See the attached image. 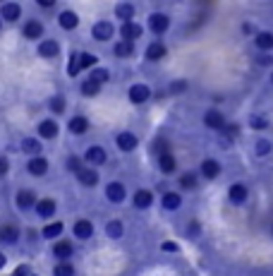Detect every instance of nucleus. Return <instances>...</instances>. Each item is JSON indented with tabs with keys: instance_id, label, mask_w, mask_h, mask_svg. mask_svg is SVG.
<instances>
[{
	"instance_id": "1",
	"label": "nucleus",
	"mask_w": 273,
	"mask_h": 276,
	"mask_svg": "<svg viewBox=\"0 0 273 276\" xmlns=\"http://www.w3.org/2000/svg\"><path fill=\"white\" fill-rule=\"evenodd\" d=\"M168 27H170V20H168V15L156 12V15H151V17H149V29H151L154 34H163V31H168Z\"/></svg>"
},
{
	"instance_id": "2",
	"label": "nucleus",
	"mask_w": 273,
	"mask_h": 276,
	"mask_svg": "<svg viewBox=\"0 0 273 276\" xmlns=\"http://www.w3.org/2000/svg\"><path fill=\"white\" fill-rule=\"evenodd\" d=\"M204 125L211 127V130H223L225 127V118H223V113H218V110H206Z\"/></svg>"
},
{
	"instance_id": "3",
	"label": "nucleus",
	"mask_w": 273,
	"mask_h": 276,
	"mask_svg": "<svg viewBox=\"0 0 273 276\" xmlns=\"http://www.w3.org/2000/svg\"><path fill=\"white\" fill-rule=\"evenodd\" d=\"M149 96H151V89H149L146 84H135V86H130V101H132V104H144Z\"/></svg>"
},
{
	"instance_id": "4",
	"label": "nucleus",
	"mask_w": 273,
	"mask_h": 276,
	"mask_svg": "<svg viewBox=\"0 0 273 276\" xmlns=\"http://www.w3.org/2000/svg\"><path fill=\"white\" fill-rule=\"evenodd\" d=\"M39 202H36V194L31 192V190H20L17 194V207L22 209V212H27V209H34Z\"/></svg>"
},
{
	"instance_id": "5",
	"label": "nucleus",
	"mask_w": 273,
	"mask_h": 276,
	"mask_svg": "<svg viewBox=\"0 0 273 276\" xmlns=\"http://www.w3.org/2000/svg\"><path fill=\"white\" fill-rule=\"evenodd\" d=\"M113 34H115V29L110 22H98V24H94V39L96 41H108L113 39Z\"/></svg>"
},
{
	"instance_id": "6",
	"label": "nucleus",
	"mask_w": 273,
	"mask_h": 276,
	"mask_svg": "<svg viewBox=\"0 0 273 276\" xmlns=\"http://www.w3.org/2000/svg\"><path fill=\"white\" fill-rule=\"evenodd\" d=\"M20 15H22V7H20L17 2H5V5H2V10H0V17H2V20H7V22H17V20H20Z\"/></svg>"
},
{
	"instance_id": "7",
	"label": "nucleus",
	"mask_w": 273,
	"mask_h": 276,
	"mask_svg": "<svg viewBox=\"0 0 273 276\" xmlns=\"http://www.w3.org/2000/svg\"><path fill=\"white\" fill-rule=\"evenodd\" d=\"M27 170L31 173V175H46L48 173V161L46 159H41V156H36V159H29V164H27Z\"/></svg>"
},
{
	"instance_id": "8",
	"label": "nucleus",
	"mask_w": 273,
	"mask_h": 276,
	"mask_svg": "<svg viewBox=\"0 0 273 276\" xmlns=\"http://www.w3.org/2000/svg\"><path fill=\"white\" fill-rule=\"evenodd\" d=\"M84 159H86L89 164H94V166L106 164V149H103V147H89L86 154H84Z\"/></svg>"
},
{
	"instance_id": "9",
	"label": "nucleus",
	"mask_w": 273,
	"mask_h": 276,
	"mask_svg": "<svg viewBox=\"0 0 273 276\" xmlns=\"http://www.w3.org/2000/svg\"><path fill=\"white\" fill-rule=\"evenodd\" d=\"M120 34H122V41H135V39H139L141 36V27L139 24H135V22H125L122 24V29H120Z\"/></svg>"
},
{
	"instance_id": "10",
	"label": "nucleus",
	"mask_w": 273,
	"mask_h": 276,
	"mask_svg": "<svg viewBox=\"0 0 273 276\" xmlns=\"http://www.w3.org/2000/svg\"><path fill=\"white\" fill-rule=\"evenodd\" d=\"M17 240H20V231H17L15 226H2V228H0V243L15 245Z\"/></svg>"
},
{
	"instance_id": "11",
	"label": "nucleus",
	"mask_w": 273,
	"mask_h": 276,
	"mask_svg": "<svg viewBox=\"0 0 273 276\" xmlns=\"http://www.w3.org/2000/svg\"><path fill=\"white\" fill-rule=\"evenodd\" d=\"M132 202H135L136 209H149V207L154 204V194L149 192V190H136Z\"/></svg>"
},
{
	"instance_id": "12",
	"label": "nucleus",
	"mask_w": 273,
	"mask_h": 276,
	"mask_svg": "<svg viewBox=\"0 0 273 276\" xmlns=\"http://www.w3.org/2000/svg\"><path fill=\"white\" fill-rule=\"evenodd\" d=\"M106 197H108L110 202H122L125 199V185L122 183H108Z\"/></svg>"
},
{
	"instance_id": "13",
	"label": "nucleus",
	"mask_w": 273,
	"mask_h": 276,
	"mask_svg": "<svg viewBox=\"0 0 273 276\" xmlns=\"http://www.w3.org/2000/svg\"><path fill=\"white\" fill-rule=\"evenodd\" d=\"M77 178H79V183L86 185V188H94V185L98 183V173H96L94 168H82V170L77 173Z\"/></svg>"
},
{
	"instance_id": "14",
	"label": "nucleus",
	"mask_w": 273,
	"mask_h": 276,
	"mask_svg": "<svg viewBox=\"0 0 273 276\" xmlns=\"http://www.w3.org/2000/svg\"><path fill=\"white\" fill-rule=\"evenodd\" d=\"M117 147H120V151H132L136 147V135H132V132H120L117 135Z\"/></svg>"
},
{
	"instance_id": "15",
	"label": "nucleus",
	"mask_w": 273,
	"mask_h": 276,
	"mask_svg": "<svg viewBox=\"0 0 273 276\" xmlns=\"http://www.w3.org/2000/svg\"><path fill=\"white\" fill-rule=\"evenodd\" d=\"M75 235H77L79 240L91 238V235H94V223H91V221H77V223H75Z\"/></svg>"
},
{
	"instance_id": "16",
	"label": "nucleus",
	"mask_w": 273,
	"mask_h": 276,
	"mask_svg": "<svg viewBox=\"0 0 273 276\" xmlns=\"http://www.w3.org/2000/svg\"><path fill=\"white\" fill-rule=\"evenodd\" d=\"M218 173H220V164H218V161H214V159H206V161L201 164V175H204V178L214 180Z\"/></svg>"
},
{
	"instance_id": "17",
	"label": "nucleus",
	"mask_w": 273,
	"mask_h": 276,
	"mask_svg": "<svg viewBox=\"0 0 273 276\" xmlns=\"http://www.w3.org/2000/svg\"><path fill=\"white\" fill-rule=\"evenodd\" d=\"M165 53H168V48H165L161 41H154V43H149V48H146V58H149V60H161V58H165Z\"/></svg>"
},
{
	"instance_id": "18",
	"label": "nucleus",
	"mask_w": 273,
	"mask_h": 276,
	"mask_svg": "<svg viewBox=\"0 0 273 276\" xmlns=\"http://www.w3.org/2000/svg\"><path fill=\"white\" fill-rule=\"evenodd\" d=\"M89 130V120L84 118V115H75L72 120H70V132L72 135H84Z\"/></svg>"
},
{
	"instance_id": "19",
	"label": "nucleus",
	"mask_w": 273,
	"mask_h": 276,
	"mask_svg": "<svg viewBox=\"0 0 273 276\" xmlns=\"http://www.w3.org/2000/svg\"><path fill=\"white\" fill-rule=\"evenodd\" d=\"M39 53L43 55V58H55V55L60 53V46H58V41H53V39H48V41H41V46H39Z\"/></svg>"
},
{
	"instance_id": "20",
	"label": "nucleus",
	"mask_w": 273,
	"mask_h": 276,
	"mask_svg": "<svg viewBox=\"0 0 273 276\" xmlns=\"http://www.w3.org/2000/svg\"><path fill=\"white\" fill-rule=\"evenodd\" d=\"M58 22H60V27L62 29H75L77 24H79V17H77L72 10H65V12L58 17Z\"/></svg>"
},
{
	"instance_id": "21",
	"label": "nucleus",
	"mask_w": 273,
	"mask_h": 276,
	"mask_svg": "<svg viewBox=\"0 0 273 276\" xmlns=\"http://www.w3.org/2000/svg\"><path fill=\"white\" fill-rule=\"evenodd\" d=\"M36 214L43 216V219H51L55 214V202L53 199H41V202L36 204Z\"/></svg>"
},
{
	"instance_id": "22",
	"label": "nucleus",
	"mask_w": 273,
	"mask_h": 276,
	"mask_svg": "<svg viewBox=\"0 0 273 276\" xmlns=\"http://www.w3.org/2000/svg\"><path fill=\"white\" fill-rule=\"evenodd\" d=\"M39 135L46 137V139L58 137V123H53V120H43V123L39 125Z\"/></svg>"
},
{
	"instance_id": "23",
	"label": "nucleus",
	"mask_w": 273,
	"mask_h": 276,
	"mask_svg": "<svg viewBox=\"0 0 273 276\" xmlns=\"http://www.w3.org/2000/svg\"><path fill=\"white\" fill-rule=\"evenodd\" d=\"M72 252H75L72 243H58V245L53 248V255L58 257V259H62V262H67V259L72 257Z\"/></svg>"
},
{
	"instance_id": "24",
	"label": "nucleus",
	"mask_w": 273,
	"mask_h": 276,
	"mask_svg": "<svg viewBox=\"0 0 273 276\" xmlns=\"http://www.w3.org/2000/svg\"><path fill=\"white\" fill-rule=\"evenodd\" d=\"M115 15H117L120 20H125V22H132V17H135V5H130V2H120V5L115 7Z\"/></svg>"
},
{
	"instance_id": "25",
	"label": "nucleus",
	"mask_w": 273,
	"mask_h": 276,
	"mask_svg": "<svg viewBox=\"0 0 273 276\" xmlns=\"http://www.w3.org/2000/svg\"><path fill=\"white\" fill-rule=\"evenodd\" d=\"M228 197H230L233 204H242V202L247 199V188L245 185H233L230 192H228Z\"/></svg>"
},
{
	"instance_id": "26",
	"label": "nucleus",
	"mask_w": 273,
	"mask_h": 276,
	"mask_svg": "<svg viewBox=\"0 0 273 276\" xmlns=\"http://www.w3.org/2000/svg\"><path fill=\"white\" fill-rule=\"evenodd\" d=\"M22 149H24V154H29L31 159H36V154H41V144H39V139L34 137H27L22 142Z\"/></svg>"
},
{
	"instance_id": "27",
	"label": "nucleus",
	"mask_w": 273,
	"mask_h": 276,
	"mask_svg": "<svg viewBox=\"0 0 273 276\" xmlns=\"http://www.w3.org/2000/svg\"><path fill=\"white\" fill-rule=\"evenodd\" d=\"M41 34H43V24L41 22H36V20L27 22V27H24V36L27 39H41Z\"/></svg>"
},
{
	"instance_id": "28",
	"label": "nucleus",
	"mask_w": 273,
	"mask_h": 276,
	"mask_svg": "<svg viewBox=\"0 0 273 276\" xmlns=\"http://www.w3.org/2000/svg\"><path fill=\"white\" fill-rule=\"evenodd\" d=\"M180 204H182V199H180V194L177 192H165L163 194V209L173 212V209H177Z\"/></svg>"
},
{
	"instance_id": "29",
	"label": "nucleus",
	"mask_w": 273,
	"mask_h": 276,
	"mask_svg": "<svg viewBox=\"0 0 273 276\" xmlns=\"http://www.w3.org/2000/svg\"><path fill=\"white\" fill-rule=\"evenodd\" d=\"M132 53H135V43H130V41L115 43V55H117V58H130Z\"/></svg>"
},
{
	"instance_id": "30",
	"label": "nucleus",
	"mask_w": 273,
	"mask_h": 276,
	"mask_svg": "<svg viewBox=\"0 0 273 276\" xmlns=\"http://www.w3.org/2000/svg\"><path fill=\"white\" fill-rule=\"evenodd\" d=\"M158 166H161V170H163V173H173L177 164H175V156L168 151V154H163V156L158 159Z\"/></svg>"
},
{
	"instance_id": "31",
	"label": "nucleus",
	"mask_w": 273,
	"mask_h": 276,
	"mask_svg": "<svg viewBox=\"0 0 273 276\" xmlns=\"http://www.w3.org/2000/svg\"><path fill=\"white\" fill-rule=\"evenodd\" d=\"M256 46H259L261 51H271V48H273V34H269V31H261V34L256 36Z\"/></svg>"
},
{
	"instance_id": "32",
	"label": "nucleus",
	"mask_w": 273,
	"mask_h": 276,
	"mask_svg": "<svg viewBox=\"0 0 273 276\" xmlns=\"http://www.w3.org/2000/svg\"><path fill=\"white\" fill-rule=\"evenodd\" d=\"M60 233H62V223H60V221L48 223V226L43 228V238H48V240H51V238H58Z\"/></svg>"
},
{
	"instance_id": "33",
	"label": "nucleus",
	"mask_w": 273,
	"mask_h": 276,
	"mask_svg": "<svg viewBox=\"0 0 273 276\" xmlns=\"http://www.w3.org/2000/svg\"><path fill=\"white\" fill-rule=\"evenodd\" d=\"M122 223L120 221H108V226H106V233H108V238H122Z\"/></svg>"
},
{
	"instance_id": "34",
	"label": "nucleus",
	"mask_w": 273,
	"mask_h": 276,
	"mask_svg": "<svg viewBox=\"0 0 273 276\" xmlns=\"http://www.w3.org/2000/svg\"><path fill=\"white\" fill-rule=\"evenodd\" d=\"M98 91H101V84L94 82V80H86V82L82 84V94H84V96H96Z\"/></svg>"
},
{
	"instance_id": "35",
	"label": "nucleus",
	"mask_w": 273,
	"mask_h": 276,
	"mask_svg": "<svg viewBox=\"0 0 273 276\" xmlns=\"http://www.w3.org/2000/svg\"><path fill=\"white\" fill-rule=\"evenodd\" d=\"M151 149H154V154L161 159L163 154H168V142H165L163 137H158V139H154V144H151Z\"/></svg>"
},
{
	"instance_id": "36",
	"label": "nucleus",
	"mask_w": 273,
	"mask_h": 276,
	"mask_svg": "<svg viewBox=\"0 0 273 276\" xmlns=\"http://www.w3.org/2000/svg\"><path fill=\"white\" fill-rule=\"evenodd\" d=\"M55 276H75V267L70 264V262H60L58 267H55Z\"/></svg>"
},
{
	"instance_id": "37",
	"label": "nucleus",
	"mask_w": 273,
	"mask_h": 276,
	"mask_svg": "<svg viewBox=\"0 0 273 276\" xmlns=\"http://www.w3.org/2000/svg\"><path fill=\"white\" fill-rule=\"evenodd\" d=\"M249 125H252L254 130H266V127H269V120L261 118V115H252V118H249Z\"/></svg>"
},
{
	"instance_id": "38",
	"label": "nucleus",
	"mask_w": 273,
	"mask_h": 276,
	"mask_svg": "<svg viewBox=\"0 0 273 276\" xmlns=\"http://www.w3.org/2000/svg\"><path fill=\"white\" fill-rule=\"evenodd\" d=\"M180 185H182L185 190H194V188H196V175H194V173L182 175V178H180Z\"/></svg>"
},
{
	"instance_id": "39",
	"label": "nucleus",
	"mask_w": 273,
	"mask_h": 276,
	"mask_svg": "<svg viewBox=\"0 0 273 276\" xmlns=\"http://www.w3.org/2000/svg\"><path fill=\"white\" fill-rule=\"evenodd\" d=\"M96 63V55L94 53H79V70H86Z\"/></svg>"
},
{
	"instance_id": "40",
	"label": "nucleus",
	"mask_w": 273,
	"mask_h": 276,
	"mask_svg": "<svg viewBox=\"0 0 273 276\" xmlns=\"http://www.w3.org/2000/svg\"><path fill=\"white\" fill-rule=\"evenodd\" d=\"M82 70H79V55H72V60H70V65H67V75L70 77H77Z\"/></svg>"
},
{
	"instance_id": "41",
	"label": "nucleus",
	"mask_w": 273,
	"mask_h": 276,
	"mask_svg": "<svg viewBox=\"0 0 273 276\" xmlns=\"http://www.w3.org/2000/svg\"><path fill=\"white\" fill-rule=\"evenodd\" d=\"M51 110H53V113H62V110H65V96H60V94L53 96V99H51Z\"/></svg>"
},
{
	"instance_id": "42",
	"label": "nucleus",
	"mask_w": 273,
	"mask_h": 276,
	"mask_svg": "<svg viewBox=\"0 0 273 276\" xmlns=\"http://www.w3.org/2000/svg\"><path fill=\"white\" fill-rule=\"evenodd\" d=\"M108 70H101V67H98V70H94V72H91V77H89V80H94V82H98V84H103V82H108Z\"/></svg>"
},
{
	"instance_id": "43",
	"label": "nucleus",
	"mask_w": 273,
	"mask_h": 276,
	"mask_svg": "<svg viewBox=\"0 0 273 276\" xmlns=\"http://www.w3.org/2000/svg\"><path fill=\"white\" fill-rule=\"evenodd\" d=\"M256 154H259V156H269V154H271V142L259 139V142H256Z\"/></svg>"
},
{
	"instance_id": "44",
	"label": "nucleus",
	"mask_w": 273,
	"mask_h": 276,
	"mask_svg": "<svg viewBox=\"0 0 273 276\" xmlns=\"http://www.w3.org/2000/svg\"><path fill=\"white\" fill-rule=\"evenodd\" d=\"M67 168H70L72 173H79V170H82V161H79L77 156H70V159H67Z\"/></svg>"
},
{
	"instance_id": "45",
	"label": "nucleus",
	"mask_w": 273,
	"mask_h": 276,
	"mask_svg": "<svg viewBox=\"0 0 273 276\" xmlns=\"http://www.w3.org/2000/svg\"><path fill=\"white\" fill-rule=\"evenodd\" d=\"M185 89H187V82H173L170 86H168L170 94H180V91H185Z\"/></svg>"
},
{
	"instance_id": "46",
	"label": "nucleus",
	"mask_w": 273,
	"mask_h": 276,
	"mask_svg": "<svg viewBox=\"0 0 273 276\" xmlns=\"http://www.w3.org/2000/svg\"><path fill=\"white\" fill-rule=\"evenodd\" d=\"M199 231H201V226H199L196 221H190V226H187V235H190V238H196Z\"/></svg>"
},
{
	"instance_id": "47",
	"label": "nucleus",
	"mask_w": 273,
	"mask_h": 276,
	"mask_svg": "<svg viewBox=\"0 0 273 276\" xmlns=\"http://www.w3.org/2000/svg\"><path fill=\"white\" fill-rule=\"evenodd\" d=\"M223 132H225L228 137H237V132H240V127H237V125H225V127H223Z\"/></svg>"
},
{
	"instance_id": "48",
	"label": "nucleus",
	"mask_w": 273,
	"mask_h": 276,
	"mask_svg": "<svg viewBox=\"0 0 273 276\" xmlns=\"http://www.w3.org/2000/svg\"><path fill=\"white\" fill-rule=\"evenodd\" d=\"M256 60H259V65H271V63H273V58L269 53H261Z\"/></svg>"
},
{
	"instance_id": "49",
	"label": "nucleus",
	"mask_w": 273,
	"mask_h": 276,
	"mask_svg": "<svg viewBox=\"0 0 273 276\" xmlns=\"http://www.w3.org/2000/svg\"><path fill=\"white\" fill-rule=\"evenodd\" d=\"M7 170H10V164H7V159H2V156H0V178H2V175H5Z\"/></svg>"
},
{
	"instance_id": "50",
	"label": "nucleus",
	"mask_w": 273,
	"mask_h": 276,
	"mask_svg": "<svg viewBox=\"0 0 273 276\" xmlns=\"http://www.w3.org/2000/svg\"><path fill=\"white\" fill-rule=\"evenodd\" d=\"M161 250H165V252H177V243H168L165 240L163 245H161Z\"/></svg>"
},
{
	"instance_id": "51",
	"label": "nucleus",
	"mask_w": 273,
	"mask_h": 276,
	"mask_svg": "<svg viewBox=\"0 0 273 276\" xmlns=\"http://www.w3.org/2000/svg\"><path fill=\"white\" fill-rule=\"evenodd\" d=\"M12 276H31V274H29V267H27V264H22V267H17V272H15Z\"/></svg>"
},
{
	"instance_id": "52",
	"label": "nucleus",
	"mask_w": 273,
	"mask_h": 276,
	"mask_svg": "<svg viewBox=\"0 0 273 276\" xmlns=\"http://www.w3.org/2000/svg\"><path fill=\"white\" fill-rule=\"evenodd\" d=\"M39 5L41 7H51V5H55V0H39Z\"/></svg>"
},
{
	"instance_id": "53",
	"label": "nucleus",
	"mask_w": 273,
	"mask_h": 276,
	"mask_svg": "<svg viewBox=\"0 0 273 276\" xmlns=\"http://www.w3.org/2000/svg\"><path fill=\"white\" fill-rule=\"evenodd\" d=\"M2 267H5V257L0 255V269H2Z\"/></svg>"
}]
</instances>
